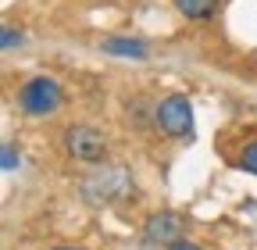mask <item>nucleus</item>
I'll use <instances>...</instances> for the list:
<instances>
[{
	"instance_id": "7",
	"label": "nucleus",
	"mask_w": 257,
	"mask_h": 250,
	"mask_svg": "<svg viewBox=\"0 0 257 250\" xmlns=\"http://www.w3.org/2000/svg\"><path fill=\"white\" fill-rule=\"evenodd\" d=\"M104 54H114V57H147V43L143 40H128V36H111L100 43Z\"/></svg>"
},
{
	"instance_id": "5",
	"label": "nucleus",
	"mask_w": 257,
	"mask_h": 250,
	"mask_svg": "<svg viewBox=\"0 0 257 250\" xmlns=\"http://www.w3.org/2000/svg\"><path fill=\"white\" fill-rule=\"evenodd\" d=\"M186 229H189L186 214H179V211H154L143 222V243H150V246H172V243L186 239Z\"/></svg>"
},
{
	"instance_id": "10",
	"label": "nucleus",
	"mask_w": 257,
	"mask_h": 250,
	"mask_svg": "<svg viewBox=\"0 0 257 250\" xmlns=\"http://www.w3.org/2000/svg\"><path fill=\"white\" fill-rule=\"evenodd\" d=\"M15 43H22V33H18V29H11V25H4V33H0V47L11 50Z\"/></svg>"
},
{
	"instance_id": "2",
	"label": "nucleus",
	"mask_w": 257,
	"mask_h": 250,
	"mask_svg": "<svg viewBox=\"0 0 257 250\" xmlns=\"http://www.w3.org/2000/svg\"><path fill=\"white\" fill-rule=\"evenodd\" d=\"M154 125H157L165 136L189 140V136H193V107H189V97H182V93L165 97V100L154 107Z\"/></svg>"
},
{
	"instance_id": "6",
	"label": "nucleus",
	"mask_w": 257,
	"mask_h": 250,
	"mask_svg": "<svg viewBox=\"0 0 257 250\" xmlns=\"http://www.w3.org/2000/svg\"><path fill=\"white\" fill-rule=\"evenodd\" d=\"M172 4H175V11L186 15L189 22H207V18L218 15L221 0H172Z\"/></svg>"
},
{
	"instance_id": "9",
	"label": "nucleus",
	"mask_w": 257,
	"mask_h": 250,
	"mask_svg": "<svg viewBox=\"0 0 257 250\" xmlns=\"http://www.w3.org/2000/svg\"><path fill=\"white\" fill-rule=\"evenodd\" d=\"M22 165V150L15 147V143H4V150H0V168L4 172H15Z\"/></svg>"
},
{
	"instance_id": "11",
	"label": "nucleus",
	"mask_w": 257,
	"mask_h": 250,
	"mask_svg": "<svg viewBox=\"0 0 257 250\" xmlns=\"http://www.w3.org/2000/svg\"><path fill=\"white\" fill-rule=\"evenodd\" d=\"M168 250H204L200 243H193V239H179V243H172Z\"/></svg>"
},
{
	"instance_id": "4",
	"label": "nucleus",
	"mask_w": 257,
	"mask_h": 250,
	"mask_svg": "<svg viewBox=\"0 0 257 250\" xmlns=\"http://www.w3.org/2000/svg\"><path fill=\"white\" fill-rule=\"evenodd\" d=\"M128 172L125 168H100V172H93L82 179V197L89 204H111L118 197L128 193Z\"/></svg>"
},
{
	"instance_id": "12",
	"label": "nucleus",
	"mask_w": 257,
	"mask_h": 250,
	"mask_svg": "<svg viewBox=\"0 0 257 250\" xmlns=\"http://www.w3.org/2000/svg\"><path fill=\"white\" fill-rule=\"evenodd\" d=\"M54 250H82V246H54Z\"/></svg>"
},
{
	"instance_id": "3",
	"label": "nucleus",
	"mask_w": 257,
	"mask_h": 250,
	"mask_svg": "<svg viewBox=\"0 0 257 250\" xmlns=\"http://www.w3.org/2000/svg\"><path fill=\"white\" fill-rule=\"evenodd\" d=\"M64 150L82 165H100L107 158V140L96 125H68L64 129Z\"/></svg>"
},
{
	"instance_id": "8",
	"label": "nucleus",
	"mask_w": 257,
	"mask_h": 250,
	"mask_svg": "<svg viewBox=\"0 0 257 250\" xmlns=\"http://www.w3.org/2000/svg\"><path fill=\"white\" fill-rule=\"evenodd\" d=\"M243 172H250V175H257V140H250L243 150H239V161H236Z\"/></svg>"
},
{
	"instance_id": "1",
	"label": "nucleus",
	"mask_w": 257,
	"mask_h": 250,
	"mask_svg": "<svg viewBox=\"0 0 257 250\" xmlns=\"http://www.w3.org/2000/svg\"><path fill=\"white\" fill-rule=\"evenodd\" d=\"M64 100V89L47 79V75H36V79H29L18 86V111L22 114H32V118H47L61 107Z\"/></svg>"
}]
</instances>
